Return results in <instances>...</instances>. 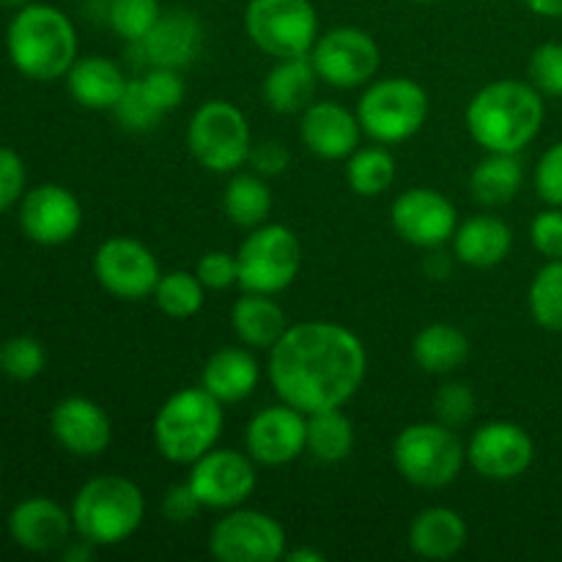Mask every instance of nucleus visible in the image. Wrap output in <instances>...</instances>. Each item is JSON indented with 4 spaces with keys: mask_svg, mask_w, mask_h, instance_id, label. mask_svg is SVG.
Segmentation results:
<instances>
[{
    "mask_svg": "<svg viewBox=\"0 0 562 562\" xmlns=\"http://www.w3.org/2000/svg\"><path fill=\"white\" fill-rule=\"evenodd\" d=\"M31 0H0V5H9V9H22V5H27Z\"/></svg>",
    "mask_w": 562,
    "mask_h": 562,
    "instance_id": "603ef678",
    "label": "nucleus"
},
{
    "mask_svg": "<svg viewBox=\"0 0 562 562\" xmlns=\"http://www.w3.org/2000/svg\"><path fill=\"white\" fill-rule=\"evenodd\" d=\"M532 322L549 333H562V258L547 261L532 278L527 291Z\"/></svg>",
    "mask_w": 562,
    "mask_h": 562,
    "instance_id": "f704fd0d",
    "label": "nucleus"
},
{
    "mask_svg": "<svg viewBox=\"0 0 562 562\" xmlns=\"http://www.w3.org/2000/svg\"><path fill=\"white\" fill-rule=\"evenodd\" d=\"M393 464L409 486L437 492L461 475L467 464V448L456 428L445 423H412L395 437Z\"/></svg>",
    "mask_w": 562,
    "mask_h": 562,
    "instance_id": "423d86ee",
    "label": "nucleus"
},
{
    "mask_svg": "<svg viewBox=\"0 0 562 562\" xmlns=\"http://www.w3.org/2000/svg\"><path fill=\"white\" fill-rule=\"evenodd\" d=\"M289 562H324V554L316 552V549H294V552H285Z\"/></svg>",
    "mask_w": 562,
    "mask_h": 562,
    "instance_id": "3c124183",
    "label": "nucleus"
},
{
    "mask_svg": "<svg viewBox=\"0 0 562 562\" xmlns=\"http://www.w3.org/2000/svg\"><path fill=\"white\" fill-rule=\"evenodd\" d=\"M187 483L201 499L203 510H234L252 497L258 486L256 461L239 450L212 448L190 464Z\"/></svg>",
    "mask_w": 562,
    "mask_h": 562,
    "instance_id": "ddd939ff",
    "label": "nucleus"
},
{
    "mask_svg": "<svg viewBox=\"0 0 562 562\" xmlns=\"http://www.w3.org/2000/svg\"><path fill=\"white\" fill-rule=\"evenodd\" d=\"M467 538L464 516L445 505L420 510L409 525V547L423 560H453L467 547Z\"/></svg>",
    "mask_w": 562,
    "mask_h": 562,
    "instance_id": "a878e982",
    "label": "nucleus"
},
{
    "mask_svg": "<svg viewBox=\"0 0 562 562\" xmlns=\"http://www.w3.org/2000/svg\"><path fill=\"white\" fill-rule=\"evenodd\" d=\"M366 373V344L338 322L289 324L269 349V384L283 404L302 415L344 409L362 387Z\"/></svg>",
    "mask_w": 562,
    "mask_h": 562,
    "instance_id": "f257e3e1",
    "label": "nucleus"
},
{
    "mask_svg": "<svg viewBox=\"0 0 562 562\" xmlns=\"http://www.w3.org/2000/svg\"><path fill=\"white\" fill-rule=\"evenodd\" d=\"M532 461H536V442L519 423H483L467 445V464L494 483L516 481L530 470Z\"/></svg>",
    "mask_w": 562,
    "mask_h": 562,
    "instance_id": "2eb2a0df",
    "label": "nucleus"
},
{
    "mask_svg": "<svg viewBox=\"0 0 562 562\" xmlns=\"http://www.w3.org/2000/svg\"><path fill=\"white\" fill-rule=\"evenodd\" d=\"M162 14L159 0H108L104 5V20L115 36L126 44H135L154 27V22Z\"/></svg>",
    "mask_w": 562,
    "mask_h": 562,
    "instance_id": "c9c22d12",
    "label": "nucleus"
},
{
    "mask_svg": "<svg viewBox=\"0 0 562 562\" xmlns=\"http://www.w3.org/2000/svg\"><path fill=\"white\" fill-rule=\"evenodd\" d=\"M467 357H470V338L453 324L434 322L412 340V360L423 373H431V376H448L459 371Z\"/></svg>",
    "mask_w": 562,
    "mask_h": 562,
    "instance_id": "c85d7f7f",
    "label": "nucleus"
},
{
    "mask_svg": "<svg viewBox=\"0 0 562 562\" xmlns=\"http://www.w3.org/2000/svg\"><path fill=\"white\" fill-rule=\"evenodd\" d=\"M146 519V497L140 486L124 475H97L80 486L71 499V521L77 538L93 547H119L140 530Z\"/></svg>",
    "mask_w": 562,
    "mask_h": 562,
    "instance_id": "39448f33",
    "label": "nucleus"
},
{
    "mask_svg": "<svg viewBox=\"0 0 562 562\" xmlns=\"http://www.w3.org/2000/svg\"><path fill=\"white\" fill-rule=\"evenodd\" d=\"M395 234L409 245L423 247V250H437L453 239L459 228V212L453 201L431 187H412L401 192L390 212Z\"/></svg>",
    "mask_w": 562,
    "mask_h": 562,
    "instance_id": "dca6fc26",
    "label": "nucleus"
},
{
    "mask_svg": "<svg viewBox=\"0 0 562 562\" xmlns=\"http://www.w3.org/2000/svg\"><path fill=\"white\" fill-rule=\"evenodd\" d=\"M47 366V351L31 335H14L0 344V371L14 382H31Z\"/></svg>",
    "mask_w": 562,
    "mask_h": 562,
    "instance_id": "e433bc0d",
    "label": "nucleus"
},
{
    "mask_svg": "<svg viewBox=\"0 0 562 562\" xmlns=\"http://www.w3.org/2000/svg\"><path fill=\"white\" fill-rule=\"evenodd\" d=\"M437 250H439V247H437ZM437 250H431V256L426 258V272H428V278L445 280L450 274V261H448V256H445V252H437Z\"/></svg>",
    "mask_w": 562,
    "mask_h": 562,
    "instance_id": "8fccbe9b",
    "label": "nucleus"
},
{
    "mask_svg": "<svg viewBox=\"0 0 562 562\" xmlns=\"http://www.w3.org/2000/svg\"><path fill=\"white\" fill-rule=\"evenodd\" d=\"M547 119L543 93L525 80H494L467 104V132L486 154H521Z\"/></svg>",
    "mask_w": 562,
    "mask_h": 562,
    "instance_id": "f03ea898",
    "label": "nucleus"
},
{
    "mask_svg": "<svg viewBox=\"0 0 562 562\" xmlns=\"http://www.w3.org/2000/svg\"><path fill=\"white\" fill-rule=\"evenodd\" d=\"M203 510L201 499L195 497V492L190 488V483H179V486H170L162 497V516L173 525H187V521L195 519Z\"/></svg>",
    "mask_w": 562,
    "mask_h": 562,
    "instance_id": "de8ad7c7",
    "label": "nucleus"
},
{
    "mask_svg": "<svg viewBox=\"0 0 562 562\" xmlns=\"http://www.w3.org/2000/svg\"><path fill=\"white\" fill-rule=\"evenodd\" d=\"M187 148L209 173H234L250 157V121L228 99H209L192 113Z\"/></svg>",
    "mask_w": 562,
    "mask_h": 562,
    "instance_id": "6e6552de",
    "label": "nucleus"
},
{
    "mask_svg": "<svg viewBox=\"0 0 562 562\" xmlns=\"http://www.w3.org/2000/svg\"><path fill=\"white\" fill-rule=\"evenodd\" d=\"M527 75L543 97H562V42L538 44L530 55Z\"/></svg>",
    "mask_w": 562,
    "mask_h": 562,
    "instance_id": "ea45409f",
    "label": "nucleus"
},
{
    "mask_svg": "<svg viewBox=\"0 0 562 562\" xmlns=\"http://www.w3.org/2000/svg\"><path fill=\"white\" fill-rule=\"evenodd\" d=\"M245 450L256 464L285 467L307 453V415L289 404L263 406L245 428Z\"/></svg>",
    "mask_w": 562,
    "mask_h": 562,
    "instance_id": "f3484780",
    "label": "nucleus"
},
{
    "mask_svg": "<svg viewBox=\"0 0 562 562\" xmlns=\"http://www.w3.org/2000/svg\"><path fill=\"white\" fill-rule=\"evenodd\" d=\"M231 329L247 349H272L289 329L285 311L269 294L245 291L231 307Z\"/></svg>",
    "mask_w": 562,
    "mask_h": 562,
    "instance_id": "cd10ccee",
    "label": "nucleus"
},
{
    "mask_svg": "<svg viewBox=\"0 0 562 562\" xmlns=\"http://www.w3.org/2000/svg\"><path fill=\"white\" fill-rule=\"evenodd\" d=\"M300 137L313 157L338 162V159H349L360 148L362 126L357 113H351L349 108L322 99L302 110Z\"/></svg>",
    "mask_w": 562,
    "mask_h": 562,
    "instance_id": "412c9836",
    "label": "nucleus"
},
{
    "mask_svg": "<svg viewBox=\"0 0 562 562\" xmlns=\"http://www.w3.org/2000/svg\"><path fill=\"white\" fill-rule=\"evenodd\" d=\"M245 31L269 58L311 55L318 33V11L311 0H247Z\"/></svg>",
    "mask_w": 562,
    "mask_h": 562,
    "instance_id": "9d476101",
    "label": "nucleus"
},
{
    "mask_svg": "<svg viewBox=\"0 0 562 562\" xmlns=\"http://www.w3.org/2000/svg\"><path fill=\"white\" fill-rule=\"evenodd\" d=\"M525 184V165L519 154H488L472 168L470 192L481 206H505Z\"/></svg>",
    "mask_w": 562,
    "mask_h": 562,
    "instance_id": "c756f323",
    "label": "nucleus"
},
{
    "mask_svg": "<svg viewBox=\"0 0 562 562\" xmlns=\"http://www.w3.org/2000/svg\"><path fill=\"white\" fill-rule=\"evenodd\" d=\"M113 115L115 121L121 124V130L126 132H151L157 130L159 121H162V115L157 113V110L151 108V104L143 99V93L137 91L135 80H130V86H126V91L121 93L119 104L113 108Z\"/></svg>",
    "mask_w": 562,
    "mask_h": 562,
    "instance_id": "a19ab883",
    "label": "nucleus"
},
{
    "mask_svg": "<svg viewBox=\"0 0 562 562\" xmlns=\"http://www.w3.org/2000/svg\"><path fill=\"white\" fill-rule=\"evenodd\" d=\"M239 289L252 294H280L291 289L302 269L300 236L289 225L263 223L245 236L236 250Z\"/></svg>",
    "mask_w": 562,
    "mask_h": 562,
    "instance_id": "1a4fd4ad",
    "label": "nucleus"
},
{
    "mask_svg": "<svg viewBox=\"0 0 562 562\" xmlns=\"http://www.w3.org/2000/svg\"><path fill=\"white\" fill-rule=\"evenodd\" d=\"M285 547V530L274 516L241 505L225 510L209 532V554L220 562H278Z\"/></svg>",
    "mask_w": 562,
    "mask_h": 562,
    "instance_id": "9b49d317",
    "label": "nucleus"
},
{
    "mask_svg": "<svg viewBox=\"0 0 562 562\" xmlns=\"http://www.w3.org/2000/svg\"><path fill=\"white\" fill-rule=\"evenodd\" d=\"M25 162L14 148L0 146V214L9 212L25 195Z\"/></svg>",
    "mask_w": 562,
    "mask_h": 562,
    "instance_id": "a18cd8bd",
    "label": "nucleus"
},
{
    "mask_svg": "<svg viewBox=\"0 0 562 562\" xmlns=\"http://www.w3.org/2000/svg\"><path fill=\"white\" fill-rule=\"evenodd\" d=\"M346 181L362 198L384 195L395 181V157L382 143L379 146L357 148L346 159Z\"/></svg>",
    "mask_w": 562,
    "mask_h": 562,
    "instance_id": "473e14b6",
    "label": "nucleus"
},
{
    "mask_svg": "<svg viewBox=\"0 0 562 562\" xmlns=\"http://www.w3.org/2000/svg\"><path fill=\"white\" fill-rule=\"evenodd\" d=\"M223 212L236 228L252 231L272 214V190L258 173H236L225 184Z\"/></svg>",
    "mask_w": 562,
    "mask_h": 562,
    "instance_id": "7c9ffc66",
    "label": "nucleus"
},
{
    "mask_svg": "<svg viewBox=\"0 0 562 562\" xmlns=\"http://www.w3.org/2000/svg\"><path fill=\"white\" fill-rule=\"evenodd\" d=\"M428 93L409 77H384L371 82L357 102V121L362 135L382 146H398L409 140L428 121Z\"/></svg>",
    "mask_w": 562,
    "mask_h": 562,
    "instance_id": "0eeeda50",
    "label": "nucleus"
},
{
    "mask_svg": "<svg viewBox=\"0 0 562 562\" xmlns=\"http://www.w3.org/2000/svg\"><path fill=\"white\" fill-rule=\"evenodd\" d=\"M146 69L159 66V69H184L201 55L203 49V25L192 11L173 9L162 11L154 22L151 31L140 42L130 44Z\"/></svg>",
    "mask_w": 562,
    "mask_h": 562,
    "instance_id": "6ab92c4d",
    "label": "nucleus"
},
{
    "mask_svg": "<svg viewBox=\"0 0 562 562\" xmlns=\"http://www.w3.org/2000/svg\"><path fill=\"white\" fill-rule=\"evenodd\" d=\"M135 86L137 91L143 93V99H146V102L151 104L162 119L170 113V110H176L181 102H184V93H187L184 80H181V71L159 69V66H151V69L143 71L140 77H135Z\"/></svg>",
    "mask_w": 562,
    "mask_h": 562,
    "instance_id": "4c0bfd02",
    "label": "nucleus"
},
{
    "mask_svg": "<svg viewBox=\"0 0 562 562\" xmlns=\"http://www.w3.org/2000/svg\"><path fill=\"white\" fill-rule=\"evenodd\" d=\"M5 49L27 80H60L77 60L75 22L49 3H27L16 9L5 27Z\"/></svg>",
    "mask_w": 562,
    "mask_h": 562,
    "instance_id": "7ed1b4c3",
    "label": "nucleus"
},
{
    "mask_svg": "<svg viewBox=\"0 0 562 562\" xmlns=\"http://www.w3.org/2000/svg\"><path fill=\"white\" fill-rule=\"evenodd\" d=\"M415 3H442V0H415Z\"/></svg>",
    "mask_w": 562,
    "mask_h": 562,
    "instance_id": "864d4df0",
    "label": "nucleus"
},
{
    "mask_svg": "<svg viewBox=\"0 0 562 562\" xmlns=\"http://www.w3.org/2000/svg\"><path fill=\"white\" fill-rule=\"evenodd\" d=\"M93 278L115 300L140 302L154 294L162 272L154 252L143 241L113 236L93 252Z\"/></svg>",
    "mask_w": 562,
    "mask_h": 562,
    "instance_id": "4468645a",
    "label": "nucleus"
},
{
    "mask_svg": "<svg viewBox=\"0 0 562 562\" xmlns=\"http://www.w3.org/2000/svg\"><path fill=\"white\" fill-rule=\"evenodd\" d=\"M223 426V404L203 387H184L157 409L151 426L154 448L170 464L190 467L217 448Z\"/></svg>",
    "mask_w": 562,
    "mask_h": 562,
    "instance_id": "20e7f679",
    "label": "nucleus"
},
{
    "mask_svg": "<svg viewBox=\"0 0 562 562\" xmlns=\"http://www.w3.org/2000/svg\"><path fill=\"white\" fill-rule=\"evenodd\" d=\"M536 192L547 206L562 209V140L549 146L536 165Z\"/></svg>",
    "mask_w": 562,
    "mask_h": 562,
    "instance_id": "37998d69",
    "label": "nucleus"
},
{
    "mask_svg": "<svg viewBox=\"0 0 562 562\" xmlns=\"http://www.w3.org/2000/svg\"><path fill=\"white\" fill-rule=\"evenodd\" d=\"M49 431L55 442L77 459H97L113 442V423L108 412L97 401L82 395H71L55 404L49 415Z\"/></svg>",
    "mask_w": 562,
    "mask_h": 562,
    "instance_id": "aec40b11",
    "label": "nucleus"
},
{
    "mask_svg": "<svg viewBox=\"0 0 562 562\" xmlns=\"http://www.w3.org/2000/svg\"><path fill=\"white\" fill-rule=\"evenodd\" d=\"M258 382H261V366L256 355L241 346H225L214 351L201 373V387L223 406L250 398L258 390Z\"/></svg>",
    "mask_w": 562,
    "mask_h": 562,
    "instance_id": "b1692460",
    "label": "nucleus"
},
{
    "mask_svg": "<svg viewBox=\"0 0 562 562\" xmlns=\"http://www.w3.org/2000/svg\"><path fill=\"white\" fill-rule=\"evenodd\" d=\"M311 60L318 71V80L340 91H351L373 80L382 64V53H379L376 38L368 31L340 25L316 38Z\"/></svg>",
    "mask_w": 562,
    "mask_h": 562,
    "instance_id": "f8f14e48",
    "label": "nucleus"
},
{
    "mask_svg": "<svg viewBox=\"0 0 562 562\" xmlns=\"http://www.w3.org/2000/svg\"><path fill=\"white\" fill-rule=\"evenodd\" d=\"M475 393L464 382H448L434 395V417L450 428H464L475 417Z\"/></svg>",
    "mask_w": 562,
    "mask_h": 562,
    "instance_id": "58836bf2",
    "label": "nucleus"
},
{
    "mask_svg": "<svg viewBox=\"0 0 562 562\" xmlns=\"http://www.w3.org/2000/svg\"><path fill=\"white\" fill-rule=\"evenodd\" d=\"M525 5L543 20H562V0H525Z\"/></svg>",
    "mask_w": 562,
    "mask_h": 562,
    "instance_id": "09e8293b",
    "label": "nucleus"
},
{
    "mask_svg": "<svg viewBox=\"0 0 562 562\" xmlns=\"http://www.w3.org/2000/svg\"><path fill=\"white\" fill-rule=\"evenodd\" d=\"M126 86H130V80L121 71V66L104 55L77 58L71 69L66 71V91L86 110H113Z\"/></svg>",
    "mask_w": 562,
    "mask_h": 562,
    "instance_id": "393cba45",
    "label": "nucleus"
},
{
    "mask_svg": "<svg viewBox=\"0 0 562 562\" xmlns=\"http://www.w3.org/2000/svg\"><path fill=\"white\" fill-rule=\"evenodd\" d=\"M247 162H250L252 173L263 176V179H272V176H280L289 170L291 154L280 140H261L252 143Z\"/></svg>",
    "mask_w": 562,
    "mask_h": 562,
    "instance_id": "49530a36",
    "label": "nucleus"
},
{
    "mask_svg": "<svg viewBox=\"0 0 562 562\" xmlns=\"http://www.w3.org/2000/svg\"><path fill=\"white\" fill-rule=\"evenodd\" d=\"M355 450V426L340 409L307 415V456L318 464H340Z\"/></svg>",
    "mask_w": 562,
    "mask_h": 562,
    "instance_id": "2f4dec72",
    "label": "nucleus"
},
{
    "mask_svg": "<svg viewBox=\"0 0 562 562\" xmlns=\"http://www.w3.org/2000/svg\"><path fill=\"white\" fill-rule=\"evenodd\" d=\"M151 300L157 302L159 313L181 322V318H192L195 313H201L203 302H206V289L195 272L173 269V272H162Z\"/></svg>",
    "mask_w": 562,
    "mask_h": 562,
    "instance_id": "72a5a7b5",
    "label": "nucleus"
},
{
    "mask_svg": "<svg viewBox=\"0 0 562 562\" xmlns=\"http://www.w3.org/2000/svg\"><path fill=\"white\" fill-rule=\"evenodd\" d=\"M450 245H453V256L464 267L494 269L514 250V231L503 217L475 214V217L459 223Z\"/></svg>",
    "mask_w": 562,
    "mask_h": 562,
    "instance_id": "5701e85b",
    "label": "nucleus"
},
{
    "mask_svg": "<svg viewBox=\"0 0 562 562\" xmlns=\"http://www.w3.org/2000/svg\"><path fill=\"white\" fill-rule=\"evenodd\" d=\"M198 280L206 291H225L231 285H239V263H236V252L225 250H209L203 252L201 261L195 267Z\"/></svg>",
    "mask_w": 562,
    "mask_h": 562,
    "instance_id": "79ce46f5",
    "label": "nucleus"
},
{
    "mask_svg": "<svg viewBox=\"0 0 562 562\" xmlns=\"http://www.w3.org/2000/svg\"><path fill=\"white\" fill-rule=\"evenodd\" d=\"M9 532L25 552L47 554L69 543L75 521L71 510H64L55 499L27 497L9 514Z\"/></svg>",
    "mask_w": 562,
    "mask_h": 562,
    "instance_id": "4be33fe9",
    "label": "nucleus"
},
{
    "mask_svg": "<svg viewBox=\"0 0 562 562\" xmlns=\"http://www.w3.org/2000/svg\"><path fill=\"white\" fill-rule=\"evenodd\" d=\"M20 228L42 247H58L82 228V206L64 184H38L20 201Z\"/></svg>",
    "mask_w": 562,
    "mask_h": 562,
    "instance_id": "a211bd4d",
    "label": "nucleus"
},
{
    "mask_svg": "<svg viewBox=\"0 0 562 562\" xmlns=\"http://www.w3.org/2000/svg\"><path fill=\"white\" fill-rule=\"evenodd\" d=\"M316 86L318 71L311 55H300V58H280L269 69L261 93L272 113L294 115L316 102Z\"/></svg>",
    "mask_w": 562,
    "mask_h": 562,
    "instance_id": "bb28decb",
    "label": "nucleus"
},
{
    "mask_svg": "<svg viewBox=\"0 0 562 562\" xmlns=\"http://www.w3.org/2000/svg\"><path fill=\"white\" fill-rule=\"evenodd\" d=\"M530 241L547 261L562 258V209L549 206L530 223Z\"/></svg>",
    "mask_w": 562,
    "mask_h": 562,
    "instance_id": "c03bdc74",
    "label": "nucleus"
}]
</instances>
